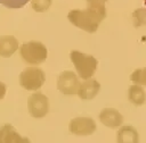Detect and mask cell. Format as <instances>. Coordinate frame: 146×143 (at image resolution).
Returning <instances> with one entry per match:
<instances>
[{
	"label": "cell",
	"mask_w": 146,
	"mask_h": 143,
	"mask_svg": "<svg viewBox=\"0 0 146 143\" xmlns=\"http://www.w3.org/2000/svg\"><path fill=\"white\" fill-rule=\"evenodd\" d=\"M105 7H90L87 10H71L67 15L68 20L76 27L89 33L97 31L100 22L105 18Z\"/></svg>",
	"instance_id": "cell-1"
},
{
	"label": "cell",
	"mask_w": 146,
	"mask_h": 143,
	"mask_svg": "<svg viewBox=\"0 0 146 143\" xmlns=\"http://www.w3.org/2000/svg\"><path fill=\"white\" fill-rule=\"evenodd\" d=\"M71 60L75 66V69L79 74V76L83 79L90 78L98 65V61L96 58L89 54H84L80 51H72L71 52Z\"/></svg>",
	"instance_id": "cell-2"
},
{
	"label": "cell",
	"mask_w": 146,
	"mask_h": 143,
	"mask_svg": "<svg viewBox=\"0 0 146 143\" xmlns=\"http://www.w3.org/2000/svg\"><path fill=\"white\" fill-rule=\"evenodd\" d=\"M19 53L22 58L30 65H38L44 61L47 58L46 47L38 41H30L24 43L21 47Z\"/></svg>",
	"instance_id": "cell-3"
},
{
	"label": "cell",
	"mask_w": 146,
	"mask_h": 143,
	"mask_svg": "<svg viewBox=\"0 0 146 143\" xmlns=\"http://www.w3.org/2000/svg\"><path fill=\"white\" fill-rule=\"evenodd\" d=\"M44 83V73L36 67L25 68L19 75V84L29 91L39 90Z\"/></svg>",
	"instance_id": "cell-4"
},
{
	"label": "cell",
	"mask_w": 146,
	"mask_h": 143,
	"mask_svg": "<svg viewBox=\"0 0 146 143\" xmlns=\"http://www.w3.org/2000/svg\"><path fill=\"white\" fill-rule=\"evenodd\" d=\"M27 107L31 116L34 118H42L47 115L49 109L48 98L42 93H33L29 98Z\"/></svg>",
	"instance_id": "cell-5"
},
{
	"label": "cell",
	"mask_w": 146,
	"mask_h": 143,
	"mask_svg": "<svg viewBox=\"0 0 146 143\" xmlns=\"http://www.w3.org/2000/svg\"><path fill=\"white\" fill-rule=\"evenodd\" d=\"M79 86H80V82L78 77L73 72H70V70L63 72L57 79V89L62 93L67 95L75 94L79 90Z\"/></svg>",
	"instance_id": "cell-6"
},
{
	"label": "cell",
	"mask_w": 146,
	"mask_h": 143,
	"mask_svg": "<svg viewBox=\"0 0 146 143\" xmlns=\"http://www.w3.org/2000/svg\"><path fill=\"white\" fill-rule=\"evenodd\" d=\"M70 132L76 135H90L96 129V124L91 118L79 117L74 118L70 123Z\"/></svg>",
	"instance_id": "cell-7"
},
{
	"label": "cell",
	"mask_w": 146,
	"mask_h": 143,
	"mask_svg": "<svg viewBox=\"0 0 146 143\" xmlns=\"http://www.w3.org/2000/svg\"><path fill=\"white\" fill-rule=\"evenodd\" d=\"M99 119L105 126L111 127V128L119 127L123 121L122 115L119 111H116L115 109H111V108L104 109L99 113Z\"/></svg>",
	"instance_id": "cell-8"
},
{
	"label": "cell",
	"mask_w": 146,
	"mask_h": 143,
	"mask_svg": "<svg viewBox=\"0 0 146 143\" xmlns=\"http://www.w3.org/2000/svg\"><path fill=\"white\" fill-rule=\"evenodd\" d=\"M99 89H100V85L96 79L88 78V81L80 84L76 93L80 96V99H82V100H91L97 95Z\"/></svg>",
	"instance_id": "cell-9"
},
{
	"label": "cell",
	"mask_w": 146,
	"mask_h": 143,
	"mask_svg": "<svg viewBox=\"0 0 146 143\" xmlns=\"http://www.w3.org/2000/svg\"><path fill=\"white\" fill-rule=\"evenodd\" d=\"M18 48L17 40L11 35H5L0 37V56L8 58Z\"/></svg>",
	"instance_id": "cell-10"
},
{
	"label": "cell",
	"mask_w": 146,
	"mask_h": 143,
	"mask_svg": "<svg viewBox=\"0 0 146 143\" xmlns=\"http://www.w3.org/2000/svg\"><path fill=\"white\" fill-rule=\"evenodd\" d=\"M0 142H27V140L22 138L13 126L3 125L0 127Z\"/></svg>",
	"instance_id": "cell-11"
},
{
	"label": "cell",
	"mask_w": 146,
	"mask_h": 143,
	"mask_svg": "<svg viewBox=\"0 0 146 143\" xmlns=\"http://www.w3.org/2000/svg\"><path fill=\"white\" fill-rule=\"evenodd\" d=\"M138 134L131 126H123L117 132V142H137Z\"/></svg>",
	"instance_id": "cell-12"
},
{
	"label": "cell",
	"mask_w": 146,
	"mask_h": 143,
	"mask_svg": "<svg viewBox=\"0 0 146 143\" xmlns=\"http://www.w3.org/2000/svg\"><path fill=\"white\" fill-rule=\"evenodd\" d=\"M145 99H146L145 92H144V90L139 85L136 84V85L130 86V89H129V100L133 104L141 106L145 102Z\"/></svg>",
	"instance_id": "cell-13"
},
{
	"label": "cell",
	"mask_w": 146,
	"mask_h": 143,
	"mask_svg": "<svg viewBox=\"0 0 146 143\" xmlns=\"http://www.w3.org/2000/svg\"><path fill=\"white\" fill-rule=\"evenodd\" d=\"M130 78L136 84L146 85V67L145 68H140V69H136L131 74V77Z\"/></svg>",
	"instance_id": "cell-14"
},
{
	"label": "cell",
	"mask_w": 146,
	"mask_h": 143,
	"mask_svg": "<svg viewBox=\"0 0 146 143\" xmlns=\"http://www.w3.org/2000/svg\"><path fill=\"white\" fill-rule=\"evenodd\" d=\"M30 0H0V3L10 9H18L24 7Z\"/></svg>",
	"instance_id": "cell-15"
},
{
	"label": "cell",
	"mask_w": 146,
	"mask_h": 143,
	"mask_svg": "<svg viewBox=\"0 0 146 143\" xmlns=\"http://www.w3.org/2000/svg\"><path fill=\"white\" fill-rule=\"evenodd\" d=\"M51 5V0H32V8L38 11L42 12L46 11Z\"/></svg>",
	"instance_id": "cell-16"
},
{
	"label": "cell",
	"mask_w": 146,
	"mask_h": 143,
	"mask_svg": "<svg viewBox=\"0 0 146 143\" xmlns=\"http://www.w3.org/2000/svg\"><path fill=\"white\" fill-rule=\"evenodd\" d=\"M135 18V26H140L146 23V10L145 9H137L133 12Z\"/></svg>",
	"instance_id": "cell-17"
},
{
	"label": "cell",
	"mask_w": 146,
	"mask_h": 143,
	"mask_svg": "<svg viewBox=\"0 0 146 143\" xmlns=\"http://www.w3.org/2000/svg\"><path fill=\"white\" fill-rule=\"evenodd\" d=\"M105 1L107 0H87L90 7H105Z\"/></svg>",
	"instance_id": "cell-18"
},
{
	"label": "cell",
	"mask_w": 146,
	"mask_h": 143,
	"mask_svg": "<svg viewBox=\"0 0 146 143\" xmlns=\"http://www.w3.org/2000/svg\"><path fill=\"white\" fill-rule=\"evenodd\" d=\"M5 94H6V85L0 82V100L5 96Z\"/></svg>",
	"instance_id": "cell-19"
},
{
	"label": "cell",
	"mask_w": 146,
	"mask_h": 143,
	"mask_svg": "<svg viewBox=\"0 0 146 143\" xmlns=\"http://www.w3.org/2000/svg\"><path fill=\"white\" fill-rule=\"evenodd\" d=\"M144 2H145V5H146V0H144Z\"/></svg>",
	"instance_id": "cell-20"
}]
</instances>
